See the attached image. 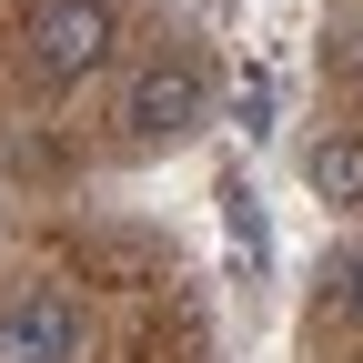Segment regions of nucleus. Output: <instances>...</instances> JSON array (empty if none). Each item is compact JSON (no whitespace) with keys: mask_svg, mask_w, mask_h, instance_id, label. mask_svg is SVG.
Instances as JSON below:
<instances>
[{"mask_svg":"<svg viewBox=\"0 0 363 363\" xmlns=\"http://www.w3.org/2000/svg\"><path fill=\"white\" fill-rule=\"evenodd\" d=\"M121 51V11L111 0H40V11L21 21V61L40 91H81L91 71H111Z\"/></svg>","mask_w":363,"mask_h":363,"instance_id":"1","label":"nucleus"},{"mask_svg":"<svg viewBox=\"0 0 363 363\" xmlns=\"http://www.w3.org/2000/svg\"><path fill=\"white\" fill-rule=\"evenodd\" d=\"M202 101H212V81H202V61H152V71H131V91H121V131L131 142H182V131H202Z\"/></svg>","mask_w":363,"mask_h":363,"instance_id":"2","label":"nucleus"},{"mask_svg":"<svg viewBox=\"0 0 363 363\" xmlns=\"http://www.w3.org/2000/svg\"><path fill=\"white\" fill-rule=\"evenodd\" d=\"M0 363H81V303L71 293L0 303Z\"/></svg>","mask_w":363,"mask_h":363,"instance_id":"3","label":"nucleus"},{"mask_svg":"<svg viewBox=\"0 0 363 363\" xmlns=\"http://www.w3.org/2000/svg\"><path fill=\"white\" fill-rule=\"evenodd\" d=\"M303 182H313V202H333V212H363V142H353V131H333V142H313Z\"/></svg>","mask_w":363,"mask_h":363,"instance_id":"4","label":"nucleus"},{"mask_svg":"<svg viewBox=\"0 0 363 363\" xmlns=\"http://www.w3.org/2000/svg\"><path fill=\"white\" fill-rule=\"evenodd\" d=\"M343 323H363V252L343 262Z\"/></svg>","mask_w":363,"mask_h":363,"instance_id":"5","label":"nucleus"}]
</instances>
